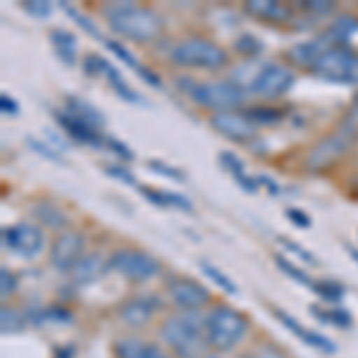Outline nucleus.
Here are the masks:
<instances>
[{"mask_svg": "<svg viewBox=\"0 0 358 358\" xmlns=\"http://www.w3.org/2000/svg\"><path fill=\"white\" fill-rule=\"evenodd\" d=\"M108 24L115 34L138 43H148L163 31V20L151 8H141L134 3H113L103 10Z\"/></svg>", "mask_w": 358, "mask_h": 358, "instance_id": "f257e3e1", "label": "nucleus"}, {"mask_svg": "<svg viewBox=\"0 0 358 358\" xmlns=\"http://www.w3.org/2000/svg\"><path fill=\"white\" fill-rule=\"evenodd\" d=\"M206 334V320H201L196 313H177L170 315L160 327V337L165 344L175 349L179 358H201L208 339Z\"/></svg>", "mask_w": 358, "mask_h": 358, "instance_id": "f03ea898", "label": "nucleus"}, {"mask_svg": "<svg viewBox=\"0 0 358 358\" xmlns=\"http://www.w3.org/2000/svg\"><path fill=\"white\" fill-rule=\"evenodd\" d=\"M248 320L229 306H215L206 317V339L213 349L229 351L244 339Z\"/></svg>", "mask_w": 358, "mask_h": 358, "instance_id": "7ed1b4c3", "label": "nucleus"}, {"mask_svg": "<svg viewBox=\"0 0 358 358\" xmlns=\"http://www.w3.org/2000/svg\"><path fill=\"white\" fill-rule=\"evenodd\" d=\"M170 60L179 67L220 69L227 65V53L208 38H184L177 45H172Z\"/></svg>", "mask_w": 358, "mask_h": 358, "instance_id": "20e7f679", "label": "nucleus"}, {"mask_svg": "<svg viewBox=\"0 0 358 358\" xmlns=\"http://www.w3.org/2000/svg\"><path fill=\"white\" fill-rule=\"evenodd\" d=\"M354 138H356V122L346 120V122L339 124L330 136H325L320 143H315V146L310 148L308 155H306V170H310V172L327 170V167L334 165L346 153V148L354 143Z\"/></svg>", "mask_w": 358, "mask_h": 358, "instance_id": "39448f33", "label": "nucleus"}, {"mask_svg": "<svg viewBox=\"0 0 358 358\" xmlns=\"http://www.w3.org/2000/svg\"><path fill=\"white\" fill-rule=\"evenodd\" d=\"M310 72L334 84H358V53L346 45H332Z\"/></svg>", "mask_w": 358, "mask_h": 358, "instance_id": "423d86ee", "label": "nucleus"}, {"mask_svg": "<svg viewBox=\"0 0 358 358\" xmlns=\"http://www.w3.org/2000/svg\"><path fill=\"white\" fill-rule=\"evenodd\" d=\"M192 98L213 113H232L244 103V89L236 82H203L192 89Z\"/></svg>", "mask_w": 358, "mask_h": 358, "instance_id": "0eeeda50", "label": "nucleus"}, {"mask_svg": "<svg viewBox=\"0 0 358 358\" xmlns=\"http://www.w3.org/2000/svg\"><path fill=\"white\" fill-rule=\"evenodd\" d=\"M108 270H115L131 282H148L160 273V263L146 251L136 248H120L108 258Z\"/></svg>", "mask_w": 358, "mask_h": 358, "instance_id": "6e6552de", "label": "nucleus"}, {"mask_svg": "<svg viewBox=\"0 0 358 358\" xmlns=\"http://www.w3.org/2000/svg\"><path fill=\"white\" fill-rule=\"evenodd\" d=\"M294 72L289 67L280 65V62H268L258 69L251 77L248 84V94L253 96H263V98H275V96H285L287 91L294 86Z\"/></svg>", "mask_w": 358, "mask_h": 358, "instance_id": "1a4fd4ad", "label": "nucleus"}, {"mask_svg": "<svg viewBox=\"0 0 358 358\" xmlns=\"http://www.w3.org/2000/svg\"><path fill=\"white\" fill-rule=\"evenodd\" d=\"M3 246L22 258H34L43 251V232L29 222L13 224L3 229Z\"/></svg>", "mask_w": 358, "mask_h": 358, "instance_id": "9d476101", "label": "nucleus"}, {"mask_svg": "<svg viewBox=\"0 0 358 358\" xmlns=\"http://www.w3.org/2000/svg\"><path fill=\"white\" fill-rule=\"evenodd\" d=\"M84 236L82 232H72L65 229L55 236L53 246H50V263L57 273H72V268L84 258Z\"/></svg>", "mask_w": 358, "mask_h": 358, "instance_id": "9b49d317", "label": "nucleus"}, {"mask_svg": "<svg viewBox=\"0 0 358 358\" xmlns=\"http://www.w3.org/2000/svg\"><path fill=\"white\" fill-rule=\"evenodd\" d=\"M167 292H170L172 303L177 306L182 313H196L199 308L210 301V294L203 285L189 280V277H179V280H172L167 285Z\"/></svg>", "mask_w": 358, "mask_h": 358, "instance_id": "f8f14e48", "label": "nucleus"}, {"mask_svg": "<svg viewBox=\"0 0 358 358\" xmlns=\"http://www.w3.org/2000/svg\"><path fill=\"white\" fill-rule=\"evenodd\" d=\"M210 124L213 129L232 138V141H248V138L256 136V124L244 113H215L210 117Z\"/></svg>", "mask_w": 358, "mask_h": 358, "instance_id": "ddd939ff", "label": "nucleus"}, {"mask_svg": "<svg viewBox=\"0 0 358 358\" xmlns=\"http://www.w3.org/2000/svg\"><path fill=\"white\" fill-rule=\"evenodd\" d=\"M158 308H160V301L155 296H148V294L146 296H134L127 303H122V308H120V320L127 322L129 327H141L151 320Z\"/></svg>", "mask_w": 358, "mask_h": 358, "instance_id": "4468645a", "label": "nucleus"}, {"mask_svg": "<svg viewBox=\"0 0 358 358\" xmlns=\"http://www.w3.org/2000/svg\"><path fill=\"white\" fill-rule=\"evenodd\" d=\"M55 117H57V124H60L74 141L89 143V146H101V143H106L101 136V131L94 129L91 124H86L82 117H77V115H72L67 110H57Z\"/></svg>", "mask_w": 358, "mask_h": 358, "instance_id": "2eb2a0df", "label": "nucleus"}, {"mask_svg": "<svg viewBox=\"0 0 358 358\" xmlns=\"http://www.w3.org/2000/svg\"><path fill=\"white\" fill-rule=\"evenodd\" d=\"M332 41L327 38V34H322V36H317V38H310V41H303V43H296V45H292L289 48V60L292 62H296L299 67H310L313 69V65L317 60H320L322 55L327 53V50L332 48Z\"/></svg>", "mask_w": 358, "mask_h": 358, "instance_id": "dca6fc26", "label": "nucleus"}, {"mask_svg": "<svg viewBox=\"0 0 358 358\" xmlns=\"http://www.w3.org/2000/svg\"><path fill=\"white\" fill-rule=\"evenodd\" d=\"M108 270V261H103L98 253H89V256H84L82 261L72 268V282L74 285H94L96 280H101L103 273Z\"/></svg>", "mask_w": 358, "mask_h": 358, "instance_id": "f3484780", "label": "nucleus"}, {"mask_svg": "<svg viewBox=\"0 0 358 358\" xmlns=\"http://www.w3.org/2000/svg\"><path fill=\"white\" fill-rule=\"evenodd\" d=\"M275 317H280V320H282V325H285L289 332L296 334L299 339H303L306 344L315 346V349L325 351V354H334V351H337V346H334V344H332L327 337H322V334H317V332L306 330V327L301 325V322H296V320H294V317H289L287 313H282V310H275Z\"/></svg>", "mask_w": 358, "mask_h": 358, "instance_id": "a211bd4d", "label": "nucleus"}, {"mask_svg": "<svg viewBox=\"0 0 358 358\" xmlns=\"http://www.w3.org/2000/svg\"><path fill=\"white\" fill-rule=\"evenodd\" d=\"M246 13L258 17L265 22H287L289 20V8L277 0H248L246 3Z\"/></svg>", "mask_w": 358, "mask_h": 358, "instance_id": "6ab92c4d", "label": "nucleus"}, {"mask_svg": "<svg viewBox=\"0 0 358 358\" xmlns=\"http://www.w3.org/2000/svg\"><path fill=\"white\" fill-rule=\"evenodd\" d=\"M115 356L117 358H165L163 351L155 344H146L141 339H120L115 344Z\"/></svg>", "mask_w": 358, "mask_h": 358, "instance_id": "aec40b11", "label": "nucleus"}, {"mask_svg": "<svg viewBox=\"0 0 358 358\" xmlns=\"http://www.w3.org/2000/svg\"><path fill=\"white\" fill-rule=\"evenodd\" d=\"M101 72L106 74V77H108V84L113 86L115 94H117L120 98H122V101H127V103H141V98H138L136 91L131 89V86L127 84L122 77H120V72L110 65V62L101 60Z\"/></svg>", "mask_w": 358, "mask_h": 358, "instance_id": "412c9836", "label": "nucleus"}, {"mask_svg": "<svg viewBox=\"0 0 358 358\" xmlns=\"http://www.w3.org/2000/svg\"><path fill=\"white\" fill-rule=\"evenodd\" d=\"M65 110H67V113H72V115H77V117H82L86 124H91L94 129L101 131V127H103V115L98 113L94 106H89V103L79 101L77 96H67Z\"/></svg>", "mask_w": 358, "mask_h": 358, "instance_id": "4be33fe9", "label": "nucleus"}, {"mask_svg": "<svg viewBox=\"0 0 358 358\" xmlns=\"http://www.w3.org/2000/svg\"><path fill=\"white\" fill-rule=\"evenodd\" d=\"M358 31V20L351 15H342L339 20L332 22V27L327 29V38L334 43V45H344L346 41H349L351 36Z\"/></svg>", "mask_w": 358, "mask_h": 358, "instance_id": "5701e85b", "label": "nucleus"}, {"mask_svg": "<svg viewBox=\"0 0 358 358\" xmlns=\"http://www.w3.org/2000/svg\"><path fill=\"white\" fill-rule=\"evenodd\" d=\"M50 41H53L55 53L62 57V62L74 65V57H77V41H74L72 34H67L65 29H53V31H50Z\"/></svg>", "mask_w": 358, "mask_h": 358, "instance_id": "b1692460", "label": "nucleus"}, {"mask_svg": "<svg viewBox=\"0 0 358 358\" xmlns=\"http://www.w3.org/2000/svg\"><path fill=\"white\" fill-rule=\"evenodd\" d=\"M34 215H36V220H41L45 227H50V229H62L67 224L65 213L57 210L53 203H36L34 206Z\"/></svg>", "mask_w": 358, "mask_h": 358, "instance_id": "393cba45", "label": "nucleus"}, {"mask_svg": "<svg viewBox=\"0 0 358 358\" xmlns=\"http://www.w3.org/2000/svg\"><path fill=\"white\" fill-rule=\"evenodd\" d=\"M253 124H277L282 120V113L277 108L270 106H256V108H248L244 113Z\"/></svg>", "mask_w": 358, "mask_h": 358, "instance_id": "a878e982", "label": "nucleus"}, {"mask_svg": "<svg viewBox=\"0 0 358 358\" xmlns=\"http://www.w3.org/2000/svg\"><path fill=\"white\" fill-rule=\"evenodd\" d=\"M201 270H203V273L210 277L213 282H215L217 287H220V289L224 292V294H229V296H234V294H239V289H236V285L232 280H229L227 275L224 273H220V270L215 268V265H210V263H206V261H201Z\"/></svg>", "mask_w": 358, "mask_h": 358, "instance_id": "bb28decb", "label": "nucleus"}, {"mask_svg": "<svg viewBox=\"0 0 358 358\" xmlns=\"http://www.w3.org/2000/svg\"><path fill=\"white\" fill-rule=\"evenodd\" d=\"M275 263H277V268H280L282 273H285V275H289L292 280H296L299 285L313 287V282H310V277L306 275L301 268H296V265H294V263H289V261H287L285 256H275Z\"/></svg>", "mask_w": 358, "mask_h": 358, "instance_id": "cd10ccee", "label": "nucleus"}, {"mask_svg": "<svg viewBox=\"0 0 358 358\" xmlns=\"http://www.w3.org/2000/svg\"><path fill=\"white\" fill-rule=\"evenodd\" d=\"M313 292L320 294L327 301H342L344 296V289L339 285H334V282H313Z\"/></svg>", "mask_w": 358, "mask_h": 358, "instance_id": "c85d7f7f", "label": "nucleus"}, {"mask_svg": "<svg viewBox=\"0 0 358 358\" xmlns=\"http://www.w3.org/2000/svg\"><path fill=\"white\" fill-rule=\"evenodd\" d=\"M106 45H108V48H110V50H113V53H115V55H117V57H120V60H122V62H124V65H129L131 69H134V72H141V69H143V67H141V65H138V62H136V57H134V55H131V53H129V50H127V48H124V45H122V43H117V41H108Z\"/></svg>", "mask_w": 358, "mask_h": 358, "instance_id": "c756f323", "label": "nucleus"}, {"mask_svg": "<svg viewBox=\"0 0 358 358\" xmlns=\"http://www.w3.org/2000/svg\"><path fill=\"white\" fill-rule=\"evenodd\" d=\"M0 320H3V332H15L22 327V317L15 313V308H8V306H3V310H0Z\"/></svg>", "mask_w": 358, "mask_h": 358, "instance_id": "7c9ffc66", "label": "nucleus"}, {"mask_svg": "<svg viewBox=\"0 0 358 358\" xmlns=\"http://www.w3.org/2000/svg\"><path fill=\"white\" fill-rule=\"evenodd\" d=\"M261 41H258L256 36H239L236 38V50H239V53H244V55H258L261 53Z\"/></svg>", "mask_w": 358, "mask_h": 358, "instance_id": "2f4dec72", "label": "nucleus"}, {"mask_svg": "<svg viewBox=\"0 0 358 358\" xmlns=\"http://www.w3.org/2000/svg\"><path fill=\"white\" fill-rule=\"evenodd\" d=\"M62 10H65L67 15H72L74 20H77V24L82 27V29H86V31H89V34H91V36H94V38H101L103 43H108L106 38L101 36V31H98V29H96L94 24H91V20H86V17H82V15L77 13V10H74V8H69V5H65V3H62Z\"/></svg>", "mask_w": 358, "mask_h": 358, "instance_id": "473e14b6", "label": "nucleus"}, {"mask_svg": "<svg viewBox=\"0 0 358 358\" xmlns=\"http://www.w3.org/2000/svg\"><path fill=\"white\" fill-rule=\"evenodd\" d=\"M15 292H17V277L8 268H0V294H3V299L13 296Z\"/></svg>", "mask_w": 358, "mask_h": 358, "instance_id": "72a5a7b5", "label": "nucleus"}, {"mask_svg": "<svg viewBox=\"0 0 358 358\" xmlns=\"http://www.w3.org/2000/svg\"><path fill=\"white\" fill-rule=\"evenodd\" d=\"M301 10H306V13H310V15H327L334 10V3H330V0H303Z\"/></svg>", "mask_w": 358, "mask_h": 358, "instance_id": "f704fd0d", "label": "nucleus"}, {"mask_svg": "<svg viewBox=\"0 0 358 358\" xmlns=\"http://www.w3.org/2000/svg\"><path fill=\"white\" fill-rule=\"evenodd\" d=\"M220 163L227 167L229 172H232V177H236V175H241V172H244V165H241V160L236 158L234 153H229V151L220 153Z\"/></svg>", "mask_w": 358, "mask_h": 358, "instance_id": "c9c22d12", "label": "nucleus"}, {"mask_svg": "<svg viewBox=\"0 0 358 358\" xmlns=\"http://www.w3.org/2000/svg\"><path fill=\"white\" fill-rule=\"evenodd\" d=\"M165 201H167V208H179V210H184V213H192L194 210L192 201H187L184 196H179V194L165 192Z\"/></svg>", "mask_w": 358, "mask_h": 358, "instance_id": "e433bc0d", "label": "nucleus"}, {"mask_svg": "<svg viewBox=\"0 0 358 358\" xmlns=\"http://www.w3.org/2000/svg\"><path fill=\"white\" fill-rule=\"evenodd\" d=\"M148 167L155 172H163L165 177H170V179H175V182H184V175L179 170H175V167H170V165H165V163H160V160H151L148 163Z\"/></svg>", "mask_w": 358, "mask_h": 358, "instance_id": "4c0bfd02", "label": "nucleus"}, {"mask_svg": "<svg viewBox=\"0 0 358 358\" xmlns=\"http://www.w3.org/2000/svg\"><path fill=\"white\" fill-rule=\"evenodd\" d=\"M24 10L34 17H41V20L50 15V5L43 3V0H29V3H24Z\"/></svg>", "mask_w": 358, "mask_h": 358, "instance_id": "58836bf2", "label": "nucleus"}, {"mask_svg": "<svg viewBox=\"0 0 358 358\" xmlns=\"http://www.w3.org/2000/svg\"><path fill=\"white\" fill-rule=\"evenodd\" d=\"M103 170L108 172L110 177H115V179H120V182H124V184H134V175H131L129 170H124V167H120V165H106Z\"/></svg>", "mask_w": 358, "mask_h": 358, "instance_id": "ea45409f", "label": "nucleus"}, {"mask_svg": "<svg viewBox=\"0 0 358 358\" xmlns=\"http://www.w3.org/2000/svg\"><path fill=\"white\" fill-rule=\"evenodd\" d=\"M280 244L285 246V248H289V251H294V253H296L299 258H303L306 263H315V256H310V253L306 251L303 246H299L296 241H292V239H285V236H282V239H280Z\"/></svg>", "mask_w": 358, "mask_h": 358, "instance_id": "a19ab883", "label": "nucleus"}, {"mask_svg": "<svg viewBox=\"0 0 358 358\" xmlns=\"http://www.w3.org/2000/svg\"><path fill=\"white\" fill-rule=\"evenodd\" d=\"M27 143H29V146H31L36 153H41L43 158H50V160H55V163H60V155H57V153L53 151V148H45L41 141H36V138L29 136V138H27Z\"/></svg>", "mask_w": 358, "mask_h": 358, "instance_id": "79ce46f5", "label": "nucleus"}, {"mask_svg": "<svg viewBox=\"0 0 358 358\" xmlns=\"http://www.w3.org/2000/svg\"><path fill=\"white\" fill-rule=\"evenodd\" d=\"M0 110H3V115H10V117H15V115L20 113V106L15 103L13 96L3 94V96H0Z\"/></svg>", "mask_w": 358, "mask_h": 358, "instance_id": "37998d69", "label": "nucleus"}, {"mask_svg": "<svg viewBox=\"0 0 358 358\" xmlns=\"http://www.w3.org/2000/svg\"><path fill=\"white\" fill-rule=\"evenodd\" d=\"M287 217H289V220L296 224V227H310V217L308 215H303V210H296V208H289V210H287Z\"/></svg>", "mask_w": 358, "mask_h": 358, "instance_id": "c03bdc74", "label": "nucleus"}, {"mask_svg": "<svg viewBox=\"0 0 358 358\" xmlns=\"http://www.w3.org/2000/svg\"><path fill=\"white\" fill-rule=\"evenodd\" d=\"M106 146H108V148H113L115 153H120V158H124V160H131V158H134V153H131L129 148L124 146V143H120L117 138H106Z\"/></svg>", "mask_w": 358, "mask_h": 358, "instance_id": "a18cd8bd", "label": "nucleus"}, {"mask_svg": "<svg viewBox=\"0 0 358 358\" xmlns=\"http://www.w3.org/2000/svg\"><path fill=\"white\" fill-rule=\"evenodd\" d=\"M258 184H265V187L270 189V194H273V196H277V194H280V187H277V184H275V182H273V179H270V177H258Z\"/></svg>", "mask_w": 358, "mask_h": 358, "instance_id": "49530a36", "label": "nucleus"}, {"mask_svg": "<svg viewBox=\"0 0 358 358\" xmlns=\"http://www.w3.org/2000/svg\"><path fill=\"white\" fill-rule=\"evenodd\" d=\"M349 256L354 258V261L358 263V248H354V246H349Z\"/></svg>", "mask_w": 358, "mask_h": 358, "instance_id": "de8ad7c7", "label": "nucleus"}, {"mask_svg": "<svg viewBox=\"0 0 358 358\" xmlns=\"http://www.w3.org/2000/svg\"><path fill=\"white\" fill-rule=\"evenodd\" d=\"M206 358H220V356H206Z\"/></svg>", "mask_w": 358, "mask_h": 358, "instance_id": "09e8293b", "label": "nucleus"}]
</instances>
